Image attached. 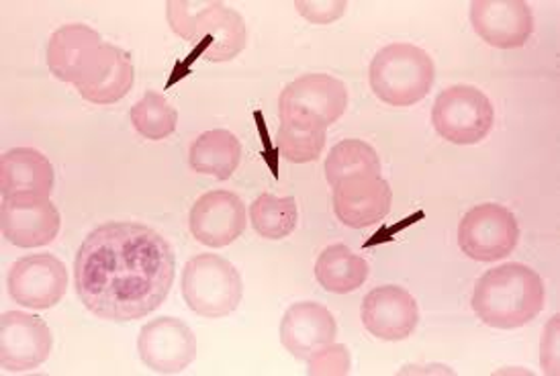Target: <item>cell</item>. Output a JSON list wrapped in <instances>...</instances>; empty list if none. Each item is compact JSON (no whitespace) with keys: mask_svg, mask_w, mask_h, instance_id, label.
<instances>
[{"mask_svg":"<svg viewBox=\"0 0 560 376\" xmlns=\"http://www.w3.org/2000/svg\"><path fill=\"white\" fill-rule=\"evenodd\" d=\"M180 289L190 312L207 319L234 314L244 295L240 272L218 254L190 258L183 270Z\"/></svg>","mask_w":560,"mask_h":376,"instance_id":"5b68a950","label":"cell"},{"mask_svg":"<svg viewBox=\"0 0 560 376\" xmlns=\"http://www.w3.org/2000/svg\"><path fill=\"white\" fill-rule=\"evenodd\" d=\"M470 23L485 44L499 49L524 47L534 32L532 9L524 0H475Z\"/></svg>","mask_w":560,"mask_h":376,"instance_id":"2e32d148","label":"cell"},{"mask_svg":"<svg viewBox=\"0 0 560 376\" xmlns=\"http://www.w3.org/2000/svg\"><path fill=\"white\" fill-rule=\"evenodd\" d=\"M326 180L334 188L352 176H378L381 157L371 143L362 140H342L329 150L326 157Z\"/></svg>","mask_w":560,"mask_h":376,"instance_id":"603a6c76","label":"cell"},{"mask_svg":"<svg viewBox=\"0 0 560 376\" xmlns=\"http://www.w3.org/2000/svg\"><path fill=\"white\" fill-rule=\"evenodd\" d=\"M350 373V354L343 344H329L315 352L307 361V375H348Z\"/></svg>","mask_w":560,"mask_h":376,"instance_id":"4316f807","label":"cell"},{"mask_svg":"<svg viewBox=\"0 0 560 376\" xmlns=\"http://www.w3.org/2000/svg\"><path fill=\"white\" fill-rule=\"evenodd\" d=\"M166 15L172 32L195 46L192 58L201 56L207 62H230L248 44L244 16L223 2L171 0Z\"/></svg>","mask_w":560,"mask_h":376,"instance_id":"3957f363","label":"cell"},{"mask_svg":"<svg viewBox=\"0 0 560 376\" xmlns=\"http://www.w3.org/2000/svg\"><path fill=\"white\" fill-rule=\"evenodd\" d=\"M103 49L101 33L84 23H68L47 42V68L56 79L80 86L101 62Z\"/></svg>","mask_w":560,"mask_h":376,"instance_id":"7c38bea8","label":"cell"},{"mask_svg":"<svg viewBox=\"0 0 560 376\" xmlns=\"http://www.w3.org/2000/svg\"><path fill=\"white\" fill-rule=\"evenodd\" d=\"M520 242L514 213L498 203H482L465 213L458 225V246L470 260L495 262L508 258Z\"/></svg>","mask_w":560,"mask_h":376,"instance_id":"ba28073f","label":"cell"},{"mask_svg":"<svg viewBox=\"0 0 560 376\" xmlns=\"http://www.w3.org/2000/svg\"><path fill=\"white\" fill-rule=\"evenodd\" d=\"M7 289L19 305L46 312L56 307L66 295L68 270L54 254H32L19 258L11 267Z\"/></svg>","mask_w":560,"mask_h":376,"instance_id":"30bf717a","label":"cell"},{"mask_svg":"<svg viewBox=\"0 0 560 376\" xmlns=\"http://www.w3.org/2000/svg\"><path fill=\"white\" fill-rule=\"evenodd\" d=\"M348 109V89L329 74H305L284 86L279 96L280 124L326 129Z\"/></svg>","mask_w":560,"mask_h":376,"instance_id":"8992f818","label":"cell"},{"mask_svg":"<svg viewBox=\"0 0 560 376\" xmlns=\"http://www.w3.org/2000/svg\"><path fill=\"white\" fill-rule=\"evenodd\" d=\"M249 221L265 239H284L296 230L299 207L293 197H275L265 192L249 204Z\"/></svg>","mask_w":560,"mask_h":376,"instance_id":"cb8c5ba5","label":"cell"},{"mask_svg":"<svg viewBox=\"0 0 560 376\" xmlns=\"http://www.w3.org/2000/svg\"><path fill=\"white\" fill-rule=\"evenodd\" d=\"M434 79V60L413 44H390L378 49L369 70L374 96L389 107L420 103L432 91Z\"/></svg>","mask_w":560,"mask_h":376,"instance_id":"277c9868","label":"cell"},{"mask_svg":"<svg viewBox=\"0 0 560 376\" xmlns=\"http://www.w3.org/2000/svg\"><path fill=\"white\" fill-rule=\"evenodd\" d=\"M546 289L534 268L508 262L487 270L475 284L470 307L485 326L495 329L524 328L542 314Z\"/></svg>","mask_w":560,"mask_h":376,"instance_id":"7a4b0ae2","label":"cell"},{"mask_svg":"<svg viewBox=\"0 0 560 376\" xmlns=\"http://www.w3.org/2000/svg\"><path fill=\"white\" fill-rule=\"evenodd\" d=\"M326 145V129H307V127L280 124L279 148L284 160L293 164H307L322 156Z\"/></svg>","mask_w":560,"mask_h":376,"instance_id":"484cf974","label":"cell"},{"mask_svg":"<svg viewBox=\"0 0 560 376\" xmlns=\"http://www.w3.org/2000/svg\"><path fill=\"white\" fill-rule=\"evenodd\" d=\"M369 262L350 250L346 244H331L315 262V279L336 295L354 293L369 279Z\"/></svg>","mask_w":560,"mask_h":376,"instance_id":"7402d4cb","label":"cell"},{"mask_svg":"<svg viewBox=\"0 0 560 376\" xmlns=\"http://www.w3.org/2000/svg\"><path fill=\"white\" fill-rule=\"evenodd\" d=\"M56 174L51 162L35 148H13L0 157L2 197L19 192H35L51 197Z\"/></svg>","mask_w":560,"mask_h":376,"instance_id":"d6986e66","label":"cell"},{"mask_svg":"<svg viewBox=\"0 0 560 376\" xmlns=\"http://www.w3.org/2000/svg\"><path fill=\"white\" fill-rule=\"evenodd\" d=\"M338 324L326 305L315 301L293 303L280 321V344L296 361H310L315 352L334 344Z\"/></svg>","mask_w":560,"mask_h":376,"instance_id":"e0dca14e","label":"cell"},{"mask_svg":"<svg viewBox=\"0 0 560 376\" xmlns=\"http://www.w3.org/2000/svg\"><path fill=\"white\" fill-rule=\"evenodd\" d=\"M129 119L143 140L162 141L176 131L178 110L164 94L148 91L131 107Z\"/></svg>","mask_w":560,"mask_h":376,"instance_id":"d4e9b609","label":"cell"},{"mask_svg":"<svg viewBox=\"0 0 560 376\" xmlns=\"http://www.w3.org/2000/svg\"><path fill=\"white\" fill-rule=\"evenodd\" d=\"M133 82H136V68L129 54L121 47L105 44L101 62L94 68L93 74L77 89L84 101L105 107L125 98L133 89Z\"/></svg>","mask_w":560,"mask_h":376,"instance_id":"ffe728a7","label":"cell"},{"mask_svg":"<svg viewBox=\"0 0 560 376\" xmlns=\"http://www.w3.org/2000/svg\"><path fill=\"white\" fill-rule=\"evenodd\" d=\"M54 348L46 321L23 312L0 317V366L7 373H30L49 359Z\"/></svg>","mask_w":560,"mask_h":376,"instance_id":"4fadbf2b","label":"cell"},{"mask_svg":"<svg viewBox=\"0 0 560 376\" xmlns=\"http://www.w3.org/2000/svg\"><path fill=\"white\" fill-rule=\"evenodd\" d=\"M138 352L158 375H178L197 359V338L183 319L158 317L141 328Z\"/></svg>","mask_w":560,"mask_h":376,"instance_id":"8fae6325","label":"cell"},{"mask_svg":"<svg viewBox=\"0 0 560 376\" xmlns=\"http://www.w3.org/2000/svg\"><path fill=\"white\" fill-rule=\"evenodd\" d=\"M0 227L16 248H42L58 237L62 218L49 197L19 192L2 199Z\"/></svg>","mask_w":560,"mask_h":376,"instance_id":"9c48e42d","label":"cell"},{"mask_svg":"<svg viewBox=\"0 0 560 376\" xmlns=\"http://www.w3.org/2000/svg\"><path fill=\"white\" fill-rule=\"evenodd\" d=\"M242 160V143L228 129L205 131L188 150V164L195 173L228 180L234 176Z\"/></svg>","mask_w":560,"mask_h":376,"instance_id":"44dd1931","label":"cell"},{"mask_svg":"<svg viewBox=\"0 0 560 376\" xmlns=\"http://www.w3.org/2000/svg\"><path fill=\"white\" fill-rule=\"evenodd\" d=\"M248 213L232 190H209L201 195L188 215L190 234L209 248H225L246 232Z\"/></svg>","mask_w":560,"mask_h":376,"instance_id":"5bb4252c","label":"cell"},{"mask_svg":"<svg viewBox=\"0 0 560 376\" xmlns=\"http://www.w3.org/2000/svg\"><path fill=\"white\" fill-rule=\"evenodd\" d=\"M334 213L346 227L362 230L385 220L393 203V190L385 178L352 176L334 187Z\"/></svg>","mask_w":560,"mask_h":376,"instance_id":"ac0fdd59","label":"cell"},{"mask_svg":"<svg viewBox=\"0 0 560 376\" xmlns=\"http://www.w3.org/2000/svg\"><path fill=\"white\" fill-rule=\"evenodd\" d=\"M176 258L171 242L133 221L98 225L80 244L74 289L80 303L105 321L127 324L156 312L171 295Z\"/></svg>","mask_w":560,"mask_h":376,"instance_id":"6da1fadb","label":"cell"},{"mask_svg":"<svg viewBox=\"0 0 560 376\" xmlns=\"http://www.w3.org/2000/svg\"><path fill=\"white\" fill-rule=\"evenodd\" d=\"M432 124L442 140L454 145L481 143L495 126V109L489 96L470 84H454L438 94Z\"/></svg>","mask_w":560,"mask_h":376,"instance_id":"52a82bcc","label":"cell"},{"mask_svg":"<svg viewBox=\"0 0 560 376\" xmlns=\"http://www.w3.org/2000/svg\"><path fill=\"white\" fill-rule=\"evenodd\" d=\"M295 9L307 21L317 25H327L346 13L348 2L346 0H296Z\"/></svg>","mask_w":560,"mask_h":376,"instance_id":"83f0119b","label":"cell"},{"mask_svg":"<svg viewBox=\"0 0 560 376\" xmlns=\"http://www.w3.org/2000/svg\"><path fill=\"white\" fill-rule=\"evenodd\" d=\"M362 324L369 333L385 342H404L420 324L416 297L397 284L373 289L360 307Z\"/></svg>","mask_w":560,"mask_h":376,"instance_id":"9a60e30c","label":"cell"}]
</instances>
